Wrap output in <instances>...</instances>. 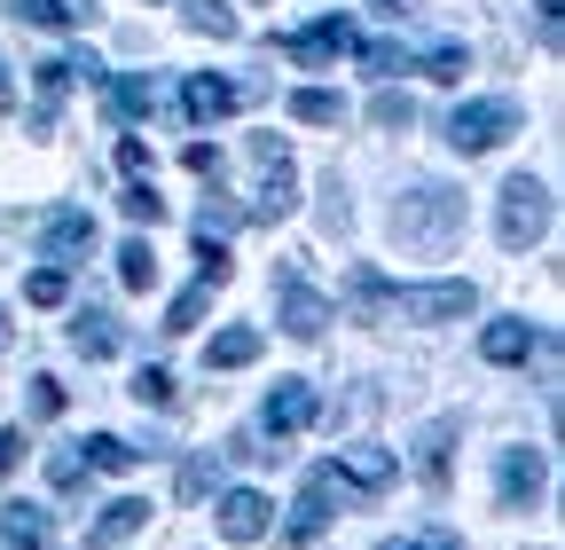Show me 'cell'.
Returning <instances> with one entry per match:
<instances>
[{"label":"cell","mask_w":565,"mask_h":550,"mask_svg":"<svg viewBox=\"0 0 565 550\" xmlns=\"http://www.w3.org/2000/svg\"><path fill=\"white\" fill-rule=\"evenodd\" d=\"M315 417H322L315 385H307V378H275V393H267V409H259V433H267V441H291V433H307Z\"/></svg>","instance_id":"7"},{"label":"cell","mask_w":565,"mask_h":550,"mask_svg":"<svg viewBox=\"0 0 565 550\" xmlns=\"http://www.w3.org/2000/svg\"><path fill=\"white\" fill-rule=\"evenodd\" d=\"M370 9H377V17H408V0H370Z\"/></svg>","instance_id":"44"},{"label":"cell","mask_w":565,"mask_h":550,"mask_svg":"<svg viewBox=\"0 0 565 550\" xmlns=\"http://www.w3.org/2000/svg\"><path fill=\"white\" fill-rule=\"evenodd\" d=\"M181 166H189V173H204V181H221V150H212V142H189V150H181Z\"/></svg>","instance_id":"40"},{"label":"cell","mask_w":565,"mask_h":550,"mask_svg":"<svg viewBox=\"0 0 565 550\" xmlns=\"http://www.w3.org/2000/svg\"><path fill=\"white\" fill-rule=\"evenodd\" d=\"M118 338H126V330H118V322H110L103 307H79V315H71V347H79L87 362H103V355H118Z\"/></svg>","instance_id":"21"},{"label":"cell","mask_w":565,"mask_h":550,"mask_svg":"<svg viewBox=\"0 0 565 550\" xmlns=\"http://www.w3.org/2000/svg\"><path fill=\"white\" fill-rule=\"evenodd\" d=\"M118 204H126V221H134V229H158V221H166L158 181H126V197H118Z\"/></svg>","instance_id":"29"},{"label":"cell","mask_w":565,"mask_h":550,"mask_svg":"<svg viewBox=\"0 0 565 550\" xmlns=\"http://www.w3.org/2000/svg\"><path fill=\"white\" fill-rule=\"evenodd\" d=\"M0 355H9V307H0Z\"/></svg>","instance_id":"46"},{"label":"cell","mask_w":565,"mask_h":550,"mask_svg":"<svg viewBox=\"0 0 565 550\" xmlns=\"http://www.w3.org/2000/svg\"><path fill=\"white\" fill-rule=\"evenodd\" d=\"M236 221H244L236 204H221V197H204V213H196V244H228V236H236Z\"/></svg>","instance_id":"32"},{"label":"cell","mask_w":565,"mask_h":550,"mask_svg":"<svg viewBox=\"0 0 565 550\" xmlns=\"http://www.w3.org/2000/svg\"><path fill=\"white\" fill-rule=\"evenodd\" d=\"M330 315H338V307H330V299L307 284V275H299V260H282V267H275V322L291 330V338H322V330H330Z\"/></svg>","instance_id":"5"},{"label":"cell","mask_w":565,"mask_h":550,"mask_svg":"<svg viewBox=\"0 0 565 550\" xmlns=\"http://www.w3.org/2000/svg\"><path fill=\"white\" fill-rule=\"evenodd\" d=\"M370 126H385V134H401V126H416V103H408L401 87H377V95H370Z\"/></svg>","instance_id":"31"},{"label":"cell","mask_w":565,"mask_h":550,"mask_svg":"<svg viewBox=\"0 0 565 550\" xmlns=\"http://www.w3.org/2000/svg\"><path fill=\"white\" fill-rule=\"evenodd\" d=\"M353 488L338 479V464H315L307 472V496H299V511H291V527H282V550H307L322 527H330V504H345Z\"/></svg>","instance_id":"6"},{"label":"cell","mask_w":565,"mask_h":550,"mask_svg":"<svg viewBox=\"0 0 565 550\" xmlns=\"http://www.w3.org/2000/svg\"><path fill=\"white\" fill-rule=\"evenodd\" d=\"M345 299H353V315H385V307H393V292H385L377 267H353V275H345Z\"/></svg>","instance_id":"27"},{"label":"cell","mask_w":565,"mask_h":550,"mask_svg":"<svg viewBox=\"0 0 565 550\" xmlns=\"http://www.w3.org/2000/svg\"><path fill=\"white\" fill-rule=\"evenodd\" d=\"M118 284H126V292H150V284H158V252L141 244V236L118 244Z\"/></svg>","instance_id":"25"},{"label":"cell","mask_w":565,"mask_h":550,"mask_svg":"<svg viewBox=\"0 0 565 550\" xmlns=\"http://www.w3.org/2000/svg\"><path fill=\"white\" fill-rule=\"evenodd\" d=\"M393 472H401L393 448H370V441H362V448H338V479H345L353 496H385V488H393Z\"/></svg>","instance_id":"12"},{"label":"cell","mask_w":565,"mask_h":550,"mask_svg":"<svg viewBox=\"0 0 565 550\" xmlns=\"http://www.w3.org/2000/svg\"><path fill=\"white\" fill-rule=\"evenodd\" d=\"M0 103H9V55H0Z\"/></svg>","instance_id":"45"},{"label":"cell","mask_w":565,"mask_h":550,"mask_svg":"<svg viewBox=\"0 0 565 550\" xmlns=\"http://www.w3.org/2000/svg\"><path fill=\"white\" fill-rule=\"evenodd\" d=\"M494 236H503V252L542 244V236H550V181L511 173V181H503V204H494Z\"/></svg>","instance_id":"3"},{"label":"cell","mask_w":565,"mask_h":550,"mask_svg":"<svg viewBox=\"0 0 565 550\" xmlns=\"http://www.w3.org/2000/svg\"><path fill=\"white\" fill-rule=\"evenodd\" d=\"M71 80H103V63H95V55H47V63H40V110H32L40 134L55 126V103L71 95Z\"/></svg>","instance_id":"11"},{"label":"cell","mask_w":565,"mask_h":550,"mask_svg":"<svg viewBox=\"0 0 565 550\" xmlns=\"http://www.w3.org/2000/svg\"><path fill=\"white\" fill-rule=\"evenodd\" d=\"M47 479H55V488H87V464H79V448H55V456H47Z\"/></svg>","instance_id":"36"},{"label":"cell","mask_w":565,"mask_h":550,"mask_svg":"<svg viewBox=\"0 0 565 550\" xmlns=\"http://www.w3.org/2000/svg\"><path fill=\"white\" fill-rule=\"evenodd\" d=\"M17 456H24V433H0V479L17 472Z\"/></svg>","instance_id":"43"},{"label":"cell","mask_w":565,"mask_h":550,"mask_svg":"<svg viewBox=\"0 0 565 550\" xmlns=\"http://www.w3.org/2000/svg\"><path fill=\"white\" fill-rule=\"evenodd\" d=\"M212 292H221V275H196V284L166 307V330H196V322H204V307H212Z\"/></svg>","instance_id":"24"},{"label":"cell","mask_w":565,"mask_h":550,"mask_svg":"<svg viewBox=\"0 0 565 550\" xmlns=\"http://www.w3.org/2000/svg\"><path fill=\"white\" fill-rule=\"evenodd\" d=\"M542 479H550L542 448H503V464H494V496H503V511H526L542 496Z\"/></svg>","instance_id":"10"},{"label":"cell","mask_w":565,"mask_h":550,"mask_svg":"<svg viewBox=\"0 0 565 550\" xmlns=\"http://www.w3.org/2000/svg\"><path fill=\"white\" fill-rule=\"evenodd\" d=\"M79 448H87V456H79L87 472H134V464H141V448L118 441V433H95V441H79Z\"/></svg>","instance_id":"23"},{"label":"cell","mask_w":565,"mask_h":550,"mask_svg":"<svg viewBox=\"0 0 565 550\" xmlns=\"http://www.w3.org/2000/svg\"><path fill=\"white\" fill-rule=\"evenodd\" d=\"M534 9H542V17H557V9H565V0H534Z\"/></svg>","instance_id":"47"},{"label":"cell","mask_w":565,"mask_h":550,"mask_svg":"<svg viewBox=\"0 0 565 550\" xmlns=\"http://www.w3.org/2000/svg\"><path fill=\"white\" fill-rule=\"evenodd\" d=\"M0 542H9V550H47L55 542V519L17 496V504H0Z\"/></svg>","instance_id":"16"},{"label":"cell","mask_w":565,"mask_h":550,"mask_svg":"<svg viewBox=\"0 0 565 550\" xmlns=\"http://www.w3.org/2000/svg\"><path fill=\"white\" fill-rule=\"evenodd\" d=\"M228 110H236V87H228V80L196 72V80L181 87V118H189V126H212V118H228Z\"/></svg>","instance_id":"18"},{"label":"cell","mask_w":565,"mask_h":550,"mask_svg":"<svg viewBox=\"0 0 565 550\" xmlns=\"http://www.w3.org/2000/svg\"><path fill=\"white\" fill-rule=\"evenodd\" d=\"M40 244H47V260H79V252H95V213H55L47 229H40Z\"/></svg>","instance_id":"19"},{"label":"cell","mask_w":565,"mask_h":550,"mask_svg":"<svg viewBox=\"0 0 565 550\" xmlns=\"http://www.w3.org/2000/svg\"><path fill=\"white\" fill-rule=\"evenodd\" d=\"M204 488H212V456H189V464H181V496L196 504Z\"/></svg>","instance_id":"41"},{"label":"cell","mask_w":565,"mask_h":550,"mask_svg":"<svg viewBox=\"0 0 565 550\" xmlns=\"http://www.w3.org/2000/svg\"><path fill=\"white\" fill-rule=\"evenodd\" d=\"M377 550H463V542H456L448 527H433V535H408V542L393 535V542H377Z\"/></svg>","instance_id":"38"},{"label":"cell","mask_w":565,"mask_h":550,"mask_svg":"<svg viewBox=\"0 0 565 550\" xmlns=\"http://www.w3.org/2000/svg\"><path fill=\"white\" fill-rule=\"evenodd\" d=\"M252 355H259V330H252V322H236V330H221V338L204 347V370H244Z\"/></svg>","instance_id":"22"},{"label":"cell","mask_w":565,"mask_h":550,"mask_svg":"<svg viewBox=\"0 0 565 550\" xmlns=\"http://www.w3.org/2000/svg\"><path fill=\"white\" fill-rule=\"evenodd\" d=\"M134 401H141V409H173V370H158V362L134 370Z\"/></svg>","instance_id":"33"},{"label":"cell","mask_w":565,"mask_h":550,"mask_svg":"<svg viewBox=\"0 0 565 550\" xmlns=\"http://www.w3.org/2000/svg\"><path fill=\"white\" fill-rule=\"evenodd\" d=\"M267 511H275V504H267L259 488H228V496H221V535H228V542H259V535H267Z\"/></svg>","instance_id":"15"},{"label":"cell","mask_w":565,"mask_h":550,"mask_svg":"<svg viewBox=\"0 0 565 550\" xmlns=\"http://www.w3.org/2000/svg\"><path fill=\"white\" fill-rule=\"evenodd\" d=\"M17 24H40V32H71V24H95L87 0H9Z\"/></svg>","instance_id":"20"},{"label":"cell","mask_w":565,"mask_h":550,"mask_svg":"<svg viewBox=\"0 0 565 550\" xmlns=\"http://www.w3.org/2000/svg\"><path fill=\"white\" fill-rule=\"evenodd\" d=\"M291 118H299V126H338V118H345V95H330V87H299V95H291Z\"/></svg>","instance_id":"26"},{"label":"cell","mask_w":565,"mask_h":550,"mask_svg":"<svg viewBox=\"0 0 565 550\" xmlns=\"http://www.w3.org/2000/svg\"><path fill=\"white\" fill-rule=\"evenodd\" d=\"M118 166H126V181H150V142L126 134V142H118Z\"/></svg>","instance_id":"37"},{"label":"cell","mask_w":565,"mask_h":550,"mask_svg":"<svg viewBox=\"0 0 565 550\" xmlns=\"http://www.w3.org/2000/svg\"><path fill=\"white\" fill-rule=\"evenodd\" d=\"M24 299H32V307H63V299H71V275H63V267H40L32 284H24Z\"/></svg>","instance_id":"34"},{"label":"cell","mask_w":565,"mask_h":550,"mask_svg":"<svg viewBox=\"0 0 565 550\" xmlns=\"http://www.w3.org/2000/svg\"><path fill=\"white\" fill-rule=\"evenodd\" d=\"M244 158H252V173H259V189H252V221H282V213L299 204V166H291V142H282V134H252Z\"/></svg>","instance_id":"2"},{"label":"cell","mask_w":565,"mask_h":550,"mask_svg":"<svg viewBox=\"0 0 565 550\" xmlns=\"http://www.w3.org/2000/svg\"><path fill=\"white\" fill-rule=\"evenodd\" d=\"M393 307L408 322H463V315H479V292L471 284H408V292H393Z\"/></svg>","instance_id":"8"},{"label":"cell","mask_w":565,"mask_h":550,"mask_svg":"<svg viewBox=\"0 0 565 550\" xmlns=\"http://www.w3.org/2000/svg\"><path fill=\"white\" fill-rule=\"evenodd\" d=\"M463 72H471V55H463L456 40H448V47H433V55H424V80H440V87H448V80H463Z\"/></svg>","instance_id":"35"},{"label":"cell","mask_w":565,"mask_h":550,"mask_svg":"<svg viewBox=\"0 0 565 550\" xmlns=\"http://www.w3.org/2000/svg\"><path fill=\"white\" fill-rule=\"evenodd\" d=\"M110 110L118 118H150L158 110V80H110Z\"/></svg>","instance_id":"28"},{"label":"cell","mask_w":565,"mask_h":550,"mask_svg":"<svg viewBox=\"0 0 565 550\" xmlns=\"http://www.w3.org/2000/svg\"><path fill=\"white\" fill-rule=\"evenodd\" d=\"M141 527H150V504H141V496H118V504H103V519L87 527V550H118V542H134Z\"/></svg>","instance_id":"14"},{"label":"cell","mask_w":565,"mask_h":550,"mask_svg":"<svg viewBox=\"0 0 565 550\" xmlns=\"http://www.w3.org/2000/svg\"><path fill=\"white\" fill-rule=\"evenodd\" d=\"M511 134H519V103H503V95H487V103H456V118H448V142H456L463 158L503 150Z\"/></svg>","instance_id":"4"},{"label":"cell","mask_w":565,"mask_h":550,"mask_svg":"<svg viewBox=\"0 0 565 550\" xmlns=\"http://www.w3.org/2000/svg\"><path fill=\"white\" fill-rule=\"evenodd\" d=\"M181 24L189 32H212V40H236V17L221 9V0H181Z\"/></svg>","instance_id":"30"},{"label":"cell","mask_w":565,"mask_h":550,"mask_svg":"<svg viewBox=\"0 0 565 550\" xmlns=\"http://www.w3.org/2000/svg\"><path fill=\"white\" fill-rule=\"evenodd\" d=\"M55 409H63V385L55 378H32V417H55Z\"/></svg>","instance_id":"42"},{"label":"cell","mask_w":565,"mask_h":550,"mask_svg":"<svg viewBox=\"0 0 565 550\" xmlns=\"http://www.w3.org/2000/svg\"><path fill=\"white\" fill-rule=\"evenodd\" d=\"M463 441V417H433L416 433V479L424 488H448V448Z\"/></svg>","instance_id":"13"},{"label":"cell","mask_w":565,"mask_h":550,"mask_svg":"<svg viewBox=\"0 0 565 550\" xmlns=\"http://www.w3.org/2000/svg\"><path fill=\"white\" fill-rule=\"evenodd\" d=\"M534 347H542V330H534L526 315H511V322H487V330H479V355H487V362H526Z\"/></svg>","instance_id":"17"},{"label":"cell","mask_w":565,"mask_h":550,"mask_svg":"<svg viewBox=\"0 0 565 550\" xmlns=\"http://www.w3.org/2000/svg\"><path fill=\"white\" fill-rule=\"evenodd\" d=\"M362 63H370L377 80H393V72H401V47H393V40H370V47H362Z\"/></svg>","instance_id":"39"},{"label":"cell","mask_w":565,"mask_h":550,"mask_svg":"<svg viewBox=\"0 0 565 550\" xmlns=\"http://www.w3.org/2000/svg\"><path fill=\"white\" fill-rule=\"evenodd\" d=\"M282 55H291V63H307V72H322V63L353 55V24H345V17H315L307 32H291V40H282Z\"/></svg>","instance_id":"9"},{"label":"cell","mask_w":565,"mask_h":550,"mask_svg":"<svg viewBox=\"0 0 565 550\" xmlns=\"http://www.w3.org/2000/svg\"><path fill=\"white\" fill-rule=\"evenodd\" d=\"M456 229H463V189L416 181L408 197H393V244H401V252H448Z\"/></svg>","instance_id":"1"}]
</instances>
